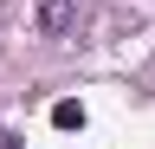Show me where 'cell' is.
Segmentation results:
<instances>
[{
  "mask_svg": "<svg viewBox=\"0 0 155 149\" xmlns=\"http://www.w3.org/2000/svg\"><path fill=\"white\" fill-rule=\"evenodd\" d=\"M0 149H13V143H0Z\"/></svg>",
  "mask_w": 155,
  "mask_h": 149,
  "instance_id": "cell-3",
  "label": "cell"
},
{
  "mask_svg": "<svg viewBox=\"0 0 155 149\" xmlns=\"http://www.w3.org/2000/svg\"><path fill=\"white\" fill-rule=\"evenodd\" d=\"M52 123L58 130H84V104H78V97H58L52 104Z\"/></svg>",
  "mask_w": 155,
  "mask_h": 149,
  "instance_id": "cell-2",
  "label": "cell"
},
{
  "mask_svg": "<svg viewBox=\"0 0 155 149\" xmlns=\"http://www.w3.org/2000/svg\"><path fill=\"white\" fill-rule=\"evenodd\" d=\"M32 26L45 32V39H65V32L78 26V0H39V7H32Z\"/></svg>",
  "mask_w": 155,
  "mask_h": 149,
  "instance_id": "cell-1",
  "label": "cell"
}]
</instances>
